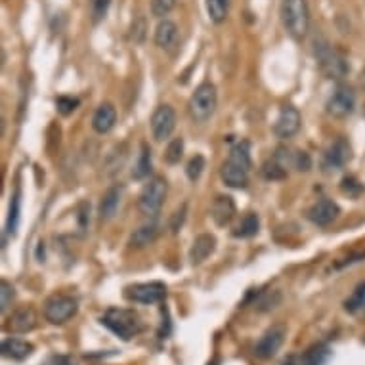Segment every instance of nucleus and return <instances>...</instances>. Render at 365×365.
I'll list each match as a JSON object with an SVG mask.
<instances>
[{
	"label": "nucleus",
	"mask_w": 365,
	"mask_h": 365,
	"mask_svg": "<svg viewBox=\"0 0 365 365\" xmlns=\"http://www.w3.org/2000/svg\"><path fill=\"white\" fill-rule=\"evenodd\" d=\"M115 123H117V109L113 108V103H100L92 117V128L98 134H108L115 126Z\"/></svg>",
	"instance_id": "18"
},
{
	"label": "nucleus",
	"mask_w": 365,
	"mask_h": 365,
	"mask_svg": "<svg viewBox=\"0 0 365 365\" xmlns=\"http://www.w3.org/2000/svg\"><path fill=\"white\" fill-rule=\"evenodd\" d=\"M78 312V302L73 297L67 294H56L52 299L46 300L44 304V317L52 325H61L69 322Z\"/></svg>",
	"instance_id": "8"
},
{
	"label": "nucleus",
	"mask_w": 365,
	"mask_h": 365,
	"mask_svg": "<svg viewBox=\"0 0 365 365\" xmlns=\"http://www.w3.org/2000/svg\"><path fill=\"white\" fill-rule=\"evenodd\" d=\"M207 4V14L210 21L215 24H224L230 14V0H205Z\"/></svg>",
	"instance_id": "26"
},
{
	"label": "nucleus",
	"mask_w": 365,
	"mask_h": 365,
	"mask_svg": "<svg viewBox=\"0 0 365 365\" xmlns=\"http://www.w3.org/2000/svg\"><path fill=\"white\" fill-rule=\"evenodd\" d=\"M42 365H77V361L69 356H61V354H54V356H50L46 361Z\"/></svg>",
	"instance_id": "38"
},
{
	"label": "nucleus",
	"mask_w": 365,
	"mask_h": 365,
	"mask_svg": "<svg viewBox=\"0 0 365 365\" xmlns=\"http://www.w3.org/2000/svg\"><path fill=\"white\" fill-rule=\"evenodd\" d=\"M331 348L324 342H317L314 346H310L302 356L299 358L300 365H325L331 358Z\"/></svg>",
	"instance_id": "21"
},
{
	"label": "nucleus",
	"mask_w": 365,
	"mask_h": 365,
	"mask_svg": "<svg viewBox=\"0 0 365 365\" xmlns=\"http://www.w3.org/2000/svg\"><path fill=\"white\" fill-rule=\"evenodd\" d=\"M216 103H218L216 86L212 83H203L199 84L190 98L187 109H190V115L195 123H207L215 115Z\"/></svg>",
	"instance_id": "5"
},
{
	"label": "nucleus",
	"mask_w": 365,
	"mask_h": 365,
	"mask_svg": "<svg viewBox=\"0 0 365 365\" xmlns=\"http://www.w3.org/2000/svg\"><path fill=\"white\" fill-rule=\"evenodd\" d=\"M354 108H356V92L352 90V86L339 83L335 90L331 92V96L327 98L325 111L335 119H344L352 113Z\"/></svg>",
	"instance_id": "7"
},
{
	"label": "nucleus",
	"mask_w": 365,
	"mask_h": 365,
	"mask_svg": "<svg viewBox=\"0 0 365 365\" xmlns=\"http://www.w3.org/2000/svg\"><path fill=\"white\" fill-rule=\"evenodd\" d=\"M130 38L134 42H142L145 38V19L142 16H138V18L132 21Z\"/></svg>",
	"instance_id": "37"
},
{
	"label": "nucleus",
	"mask_w": 365,
	"mask_h": 365,
	"mask_svg": "<svg viewBox=\"0 0 365 365\" xmlns=\"http://www.w3.org/2000/svg\"><path fill=\"white\" fill-rule=\"evenodd\" d=\"M167 199V180L161 176H153L150 184H145L138 199V209L144 216H157L163 209V203Z\"/></svg>",
	"instance_id": "6"
},
{
	"label": "nucleus",
	"mask_w": 365,
	"mask_h": 365,
	"mask_svg": "<svg viewBox=\"0 0 365 365\" xmlns=\"http://www.w3.org/2000/svg\"><path fill=\"white\" fill-rule=\"evenodd\" d=\"M251 144L241 140L230 150V155L222 163L220 176L224 184L230 187H245L249 184V170H251Z\"/></svg>",
	"instance_id": "1"
},
{
	"label": "nucleus",
	"mask_w": 365,
	"mask_h": 365,
	"mask_svg": "<svg viewBox=\"0 0 365 365\" xmlns=\"http://www.w3.org/2000/svg\"><path fill=\"white\" fill-rule=\"evenodd\" d=\"M282 21L294 41H302L310 29L308 0H282Z\"/></svg>",
	"instance_id": "4"
},
{
	"label": "nucleus",
	"mask_w": 365,
	"mask_h": 365,
	"mask_svg": "<svg viewBox=\"0 0 365 365\" xmlns=\"http://www.w3.org/2000/svg\"><path fill=\"white\" fill-rule=\"evenodd\" d=\"M216 249V237L212 234H201L197 235L192 243V249H190V260L193 264H201L203 260L215 252Z\"/></svg>",
	"instance_id": "19"
},
{
	"label": "nucleus",
	"mask_w": 365,
	"mask_h": 365,
	"mask_svg": "<svg viewBox=\"0 0 365 365\" xmlns=\"http://www.w3.org/2000/svg\"><path fill=\"white\" fill-rule=\"evenodd\" d=\"M19 210H21V193H19V187L16 190L12 197V203H10V215H8L6 222V235H16L19 226Z\"/></svg>",
	"instance_id": "28"
},
{
	"label": "nucleus",
	"mask_w": 365,
	"mask_h": 365,
	"mask_svg": "<svg viewBox=\"0 0 365 365\" xmlns=\"http://www.w3.org/2000/svg\"><path fill=\"white\" fill-rule=\"evenodd\" d=\"M359 86L365 90V67H364V71L359 73Z\"/></svg>",
	"instance_id": "41"
},
{
	"label": "nucleus",
	"mask_w": 365,
	"mask_h": 365,
	"mask_svg": "<svg viewBox=\"0 0 365 365\" xmlns=\"http://www.w3.org/2000/svg\"><path fill=\"white\" fill-rule=\"evenodd\" d=\"M350 159H352V148L348 144V140L336 138L325 150L324 159H322V167H324L325 173H335V170H341V168L346 167Z\"/></svg>",
	"instance_id": "11"
},
{
	"label": "nucleus",
	"mask_w": 365,
	"mask_h": 365,
	"mask_svg": "<svg viewBox=\"0 0 365 365\" xmlns=\"http://www.w3.org/2000/svg\"><path fill=\"white\" fill-rule=\"evenodd\" d=\"M344 310L352 316L365 310V282L359 283L358 287L352 291V294L344 300Z\"/></svg>",
	"instance_id": "27"
},
{
	"label": "nucleus",
	"mask_w": 365,
	"mask_h": 365,
	"mask_svg": "<svg viewBox=\"0 0 365 365\" xmlns=\"http://www.w3.org/2000/svg\"><path fill=\"white\" fill-rule=\"evenodd\" d=\"M314 54H316L317 66L322 69L327 78H335V81H341L342 77H346L348 71H350V66H348L346 58L339 52L336 48H333L329 42L325 41L324 36H316L314 41Z\"/></svg>",
	"instance_id": "3"
},
{
	"label": "nucleus",
	"mask_w": 365,
	"mask_h": 365,
	"mask_svg": "<svg viewBox=\"0 0 365 365\" xmlns=\"http://www.w3.org/2000/svg\"><path fill=\"white\" fill-rule=\"evenodd\" d=\"M174 6H176V0H151V14L163 19L173 12Z\"/></svg>",
	"instance_id": "35"
},
{
	"label": "nucleus",
	"mask_w": 365,
	"mask_h": 365,
	"mask_svg": "<svg viewBox=\"0 0 365 365\" xmlns=\"http://www.w3.org/2000/svg\"><path fill=\"white\" fill-rule=\"evenodd\" d=\"M157 237V224H145V226L138 227L134 234L130 235V245L136 247V249H142V247L151 245Z\"/></svg>",
	"instance_id": "23"
},
{
	"label": "nucleus",
	"mask_w": 365,
	"mask_h": 365,
	"mask_svg": "<svg viewBox=\"0 0 365 365\" xmlns=\"http://www.w3.org/2000/svg\"><path fill=\"white\" fill-rule=\"evenodd\" d=\"M155 44L161 50H173L178 44V25L170 19H163L155 29Z\"/></svg>",
	"instance_id": "20"
},
{
	"label": "nucleus",
	"mask_w": 365,
	"mask_h": 365,
	"mask_svg": "<svg viewBox=\"0 0 365 365\" xmlns=\"http://www.w3.org/2000/svg\"><path fill=\"white\" fill-rule=\"evenodd\" d=\"M283 342H285V329L276 325L260 336V341L255 346V356L260 359L274 358L279 352V348L283 346Z\"/></svg>",
	"instance_id": "13"
},
{
	"label": "nucleus",
	"mask_w": 365,
	"mask_h": 365,
	"mask_svg": "<svg viewBox=\"0 0 365 365\" xmlns=\"http://www.w3.org/2000/svg\"><path fill=\"white\" fill-rule=\"evenodd\" d=\"M258 227H260V220L255 212H249L241 218V222L237 224V227L234 230V237H252V235L258 234Z\"/></svg>",
	"instance_id": "24"
},
{
	"label": "nucleus",
	"mask_w": 365,
	"mask_h": 365,
	"mask_svg": "<svg viewBox=\"0 0 365 365\" xmlns=\"http://www.w3.org/2000/svg\"><path fill=\"white\" fill-rule=\"evenodd\" d=\"M111 6V0H88V10H90V19L92 24L96 25L106 19Z\"/></svg>",
	"instance_id": "29"
},
{
	"label": "nucleus",
	"mask_w": 365,
	"mask_h": 365,
	"mask_svg": "<svg viewBox=\"0 0 365 365\" xmlns=\"http://www.w3.org/2000/svg\"><path fill=\"white\" fill-rule=\"evenodd\" d=\"M282 365H300V364H299V358H297V356H289V358L283 359Z\"/></svg>",
	"instance_id": "40"
},
{
	"label": "nucleus",
	"mask_w": 365,
	"mask_h": 365,
	"mask_svg": "<svg viewBox=\"0 0 365 365\" xmlns=\"http://www.w3.org/2000/svg\"><path fill=\"white\" fill-rule=\"evenodd\" d=\"M184 212H186V205H182V209H178L176 212H174L173 224H170L173 232H178L180 226H182V222H184Z\"/></svg>",
	"instance_id": "39"
},
{
	"label": "nucleus",
	"mask_w": 365,
	"mask_h": 365,
	"mask_svg": "<svg viewBox=\"0 0 365 365\" xmlns=\"http://www.w3.org/2000/svg\"><path fill=\"white\" fill-rule=\"evenodd\" d=\"M56 108H58V111H60L61 115L73 113V111L78 108V98L60 96L58 100H56Z\"/></svg>",
	"instance_id": "36"
},
{
	"label": "nucleus",
	"mask_w": 365,
	"mask_h": 365,
	"mask_svg": "<svg viewBox=\"0 0 365 365\" xmlns=\"http://www.w3.org/2000/svg\"><path fill=\"white\" fill-rule=\"evenodd\" d=\"M151 174V151L148 144H142V151H140L138 161L132 168V178L134 180H144Z\"/></svg>",
	"instance_id": "25"
},
{
	"label": "nucleus",
	"mask_w": 365,
	"mask_h": 365,
	"mask_svg": "<svg viewBox=\"0 0 365 365\" xmlns=\"http://www.w3.org/2000/svg\"><path fill=\"white\" fill-rule=\"evenodd\" d=\"M100 324L108 327L115 336H119L120 341H130L136 335L142 333L144 324L134 310H125V308H109L106 310Z\"/></svg>",
	"instance_id": "2"
},
{
	"label": "nucleus",
	"mask_w": 365,
	"mask_h": 365,
	"mask_svg": "<svg viewBox=\"0 0 365 365\" xmlns=\"http://www.w3.org/2000/svg\"><path fill=\"white\" fill-rule=\"evenodd\" d=\"M36 325V314L33 308L29 306H24V308H18V310L14 312L10 319H8V331H12V333H29V331L35 329Z\"/></svg>",
	"instance_id": "16"
},
{
	"label": "nucleus",
	"mask_w": 365,
	"mask_h": 365,
	"mask_svg": "<svg viewBox=\"0 0 365 365\" xmlns=\"http://www.w3.org/2000/svg\"><path fill=\"white\" fill-rule=\"evenodd\" d=\"M341 190L350 197H359L365 192V186L356 176H344L341 182Z\"/></svg>",
	"instance_id": "32"
},
{
	"label": "nucleus",
	"mask_w": 365,
	"mask_h": 365,
	"mask_svg": "<svg viewBox=\"0 0 365 365\" xmlns=\"http://www.w3.org/2000/svg\"><path fill=\"white\" fill-rule=\"evenodd\" d=\"M120 193H123V190L115 186L108 190V193L103 195L102 203H100V218L102 220H111L117 215V209L120 205Z\"/></svg>",
	"instance_id": "22"
},
{
	"label": "nucleus",
	"mask_w": 365,
	"mask_h": 365,
	"mask_svg": "<svg viewBox=\"0 0 365 365\" xmlns=\"http://www.w3.org/2000/svg\"><path fill=\"white\" fill-rule=\"evenodd\" d=\"M182 157H184V140H170L167 145V150H165V161H167L168 165H176V163H180Z\"/></svg>",
	"instance_id": "31"
},
{
	"label": "nucleus",
	"mask_w": 365,
	"mask_h": 365,
	"mask_svg": "<svg viewBox=\"0 0 365 365\" xmlns=\"http://www.w3.org/2000/svg\"><path fill=\"white\" fill-rule=\"evenodd\" d=\"M262 176L266 180H283V178H287V168L283 167L282 163L277 161V159L272 157L268 163H264Z\"/></svg>",
	"instance_id": "30"
},
{
	"label": "nucleus",
	"mask_w": 365,
	"mask_h": 365,
	"mask_svg": "<svg viewBox=\"0 0 365 365\" xmlns=\"http://www.w3.org/2000/svg\"><path fill=\"white\" fill-rule=\"evenodd\" d=\"M205 170V157L203 155H195L190 159V163H187L186 167V176L192 182H195V180L201 178V174H203Z\"/></svg>",
	"instance_id": "34"
},
{
	"label": "nucleus",
	"mask_w": 365,
	"mask_h": 365,
	"mask_svg": "<svg viewBox=\"0 0 365 365\" xmlns=\"http://www.w3.org/2000/svg\"><path fill=\"white\" fill-rule=\"evenodd\" d=\"M300 130V111L293 106H283L276 123H274V134L277 138L289 140Z\"/></svg>",
	"instance_id": "12"
},
{
	"label": "nucleus",
	"mask_w": 365,
	"mask_h": 365,
	"mask_svg": "<svg viewBox=\"0 0 365 365\" xmlns=\"http://www.w3.org/2000/svg\"><path fill=\"white\" fill-rule=\"evenodd\" d=\"M174 128H176V111L173 109V106L163 103L151 115V134H153L155 142H165L167 138H170Z\"/></svg>",
	"instance_id": "10"
},
{
	"label": "nucleus",
	"mask_w": 365,
	"mask_h": 365,
	"mask_svg": "<svg viewBox=\"0 0 365 365\" xmlns=\"http://www.w3.org/2000/svg\"><path fill=\"white\" fill-rule=\"evenodd\" d=\"M2 356L8 359H14V361H24L33 354L35 346L31 342L24 341V339H18V336H8L2 341Z\"/></svg>",
	"instance_id": "17"
},
{
	"label": "nucleus",
	"mask_w": 365,
	"mask_h": 365,
	"mask_svg": "<svg viewBox=\"0 0 365 365\" xmlns=\"http://www.w3.org/2000/svg\"><path fill=\"white\" fill-rule=\"evenodd\" d=\"M167 294V287L161 282H150V283H136L126 287L125 297L132 302H138V304H157L161 302Z\"/></svg>",
	"instance_id": "9"
},
{
	"label": "nucleus",
	"mask_w": 365,
	"mask_h": 365,
	"mask_svg": "<svg viewBox=\"0 0 365 365\" xmlns=\"http://www.w3.org/2000/svg\"><path fill=\"white\" fill-rule=\"evenodd\" d=\"M341 215V209H339V205L335 201H331V199H319L317 203H314L310 209L306 210V216H308V220L312 224H316V226H329L333 222L339 218Z\"/></svg>",
	"instance_id": "14"
},
{
	"label": "nucleus",
	"mask_w": 365,
	"mask_h": 365,
	"mask_svg": "<svg viewBox=\"0 0 365 365\" xmlns=\"http://www.w3.org/2000/svg\"><path fill=\"white\" fill-rule=\"evenodd\" d=\"M235 203L230 195H218L210 205V218L215 220L216 226H227L234 220Z\"/></svg>",
	"instance_id": "15"
},
{
	"label": "nucleus",
	"mask_w": 365,
	"mask_h": 365,
	"mask_svg": "<svg viewBox=\"0 0 365 365\" xmlns=\"http://www.w3.org/2000/svg\"><path fill=\"white\" fill-rule=\"evenodd\" d=\"M14 297H16V291H14L12 283H8L6 279L0 282V312L6 314V310L12 306Z\"/></svg>",
	"instance_id": "33"
}]
</instances>
